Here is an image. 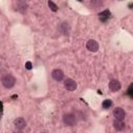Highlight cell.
Returning <instances> with one entry per match:
<instances>
[{"label":"cell","instance_id":"6da1fadb","mask_svg":"<svg viewBox=\"0 0 133 133\" xmlns=\"http://www.w3.org/2000/svg\"><path fill=\"white\" fill-rule=\"evenodd\" d=\"M1 83L5 88H11L16 84V78L11 74H4L1 76Z\"/></svg>","mask_w":133,"mask_h":133},{"label":"cell","instance_id":"7a4b0ae2","mask_svg":"<svg viewBox=\"0 0 133 133\" xmlns=\"http://www.w3.org/2000/svg\"><path fill=\"white\" fill-rule=\"evenodd\" d=\"M77 119H78L77 115L75 113H73V112H68V113H64L62 115V122L68 127L75 126L77 124Z\"/></svg>","mask_w":133,"mask_h":133},{"label":"cell","instance_id":"3957f363","mask_svg":"<svg viewBox=\"0 0 133 133\" xmlns=\"http://www.w3.org/2000/svg\"><path fill=\"white\" fill-rule=\"evenodd\" d=\"M12 7L20 12H25L28 8V5L24 1H15V2H12Z\"/></svg>","mask_w":133,"mask_h":133},{"label":"cell","instance_id":"277c9868","mask_svg":"<svg viewBox=\"0 0 133 133\" xmlns=\"http://www.w3.org/2000/svg\"><path fill=\"white\" fill-rule=\"evenodd\" d=\"M51 76H52V78H53L55 81H57V82H60V81H62V80L64 79V73H63L62 70H60V69H55V70H53L52 73H51Z\"/></svg>","mask_w":133,"mask_h":133},{"label":"cell","instance_id":"5b68a950","mask_svg":"<svg viewBox=\"0 0 133 133\" xmlns=\"http://www.w3.org/2000/svg\"><path fill=\"white\" fill-rule=\"evenodd\" d=\"M63 86H64V88H65L66 90L73 91V90H75V89L77 88V83H76L75 80H73V79H71V78H68V79L64 80Z\"/></svg>","mask_w":133,"mask_h":133},{"label":"cell","instance_id":"8992f818","mask_svg":"<svg viewBox=\"0 0 133 133\" xmlns=\"http://www.w3.org/2000/svg\"><path fill=\"white\" fill-rule=\"evenodd\" d=\"M113 116H114V119H118V121H123L125 117H126V111L121 108V107H116L113 109Z\"/></svg>","mask_w":133,"mask_h":133},{"label":"cell","instance_id":"52a82bcc","mask_svg":"<svg viewBox=\"0 0 133 133\" xmlns=\"http://www.w3.org/2000/svg\"><path fill=\"white\" fill-rule=\"evenodd\" d=\"M86 48H87V50H89L90 52H97V51L99 50V44H98V42L95 41V39H89V41H87V43H86Z\"/></svg>","mask_w":133,"mask_h":133},{"label":"cell","instance_id":"ba28073f","mask_svg":"<svg viewBox=\"0 0 133 133\" xmlns=\"http://www.w3.org/2000/svg\"><path fill=\"white\" fill-rule=\"evenodd\" d=\"M14 126L17 130H23L26 127V121L23 117H17L14 121Z\"/></svg>","mask_w":133,"mask_h":133},{"label":"cell","instance_id":"9c48e42d","mask_svg":"<svg viewBox=\"0 0 133 133\" xmlns=\"http://www.w3.org/2000/svg\"><path fill=\"white\" fill-rule=\"evenodd\" d=\"M121 87H122V85H121V82L118 80H116V79L110 80V82H109V89L111 91H114V92L118 91L121 89Z\"/></svg>","mask_w":133,"mask_h":133},{"label":"cell","instance_id":"30bf717a","mask_svg":"<svg viewBox=\"0 0 133 133\" xmlns=\"http://www.w3.org/2000/svg\"><path fill=\"white\" fill-rule=\"evenodd\" d=\"M70 30H71V28H70V25H69L68 22H62V23L59 25V31H60L61 34H63V35H69Z\"/></svg>","mask_w":133,"mask_h":133},{"label":"cell","instance_id":"8fae6325","mask_svg":"<svg viewBox=\"0 0 133 133\" xmlns=\"http://www.w3.org/2000/svg\"><path fill=\"white\" fill-rule=\"evenodd\" d=\"M113 128L116 131H122L125 128V123L123 121H118V119H114L113 121Z\"/></svg>","mask_w":133,"mask_h":133},{"label":"cell","instance_id":"7c38bea8","mask_svg":"<svg viewBox=\"0 0 133 133\" xmlns=\"http://www.w3.org/2000/svg\"><path fill=\"white\" fill-rule=\"evenodd\" d=\"M109 16H110V11L108 9H105V10H103V11H101L99 14V19L104 22V21H106L109 18Z\"/></svg>","mask_w":133,"mask_h":133},{"label":"cell","instance_id":"4fadbf2b","mask_svg":"<svg viewBox=\"0 0 133 133\" xmlns=\"http://www.w3.org/2000/svg\"><path fill=\"white\" fill-rule=\"evenodd\" d=\"M103 6V2L100 1V0H94L90 2V7L92 9H97V8H100Z\"/></svg>","mask_w":133,"mask_h":133},{"label":"cell","instance_id":"5bb4252c","mask_svg":"<svg viewBox=\"0 0 133 133\" xmlns=\"http://www.w3.org/2000/svg\"><path fill=\"white\" fill-rule=\"evenodd\" d=\"M111 105H112V101L109 100V99H106V100H104L103 103H102V108H103V109H108V108L111 107Z\"/></svg>","mask_w":133,"mask_h":133},{"label":"cell","instance_id":"9a60e30c","mask_svg":"<svg viewBox=\"0 0 133 133\" xmlns=\"http://www.w3.org/2000/svg\"><path fill=\"white\" fill-rule=\"evenodd\" d=\"M48 6L50 7V9L52 11H57V9H58V6L53 1H48Z\"/></svg>","mask_w":133,"mask_h":133},{"label":"cell","instance_id":"2e32d148","mask_svg":"<svg viewBox=\"0 0 133 133\" xmlns=\"http://www.w3.org/2000/svg\"><path fill=\"white\" fill-rule=\"evenodd\" d=\"M26 68H27L28 70H30V69H31V62H30V61L26 62Z\"/></svg>","mask_w":133,"mask_h":133},{"label":"cell","instance_id":"e0dca14e","mask_svg":"<svg viewBox=\"0 0 133 133\" xmlns=\"http://www.w3.org/2000/svg\"><path fill=\"white\" fill-rule=\"evenodd\" d=\"M42 133H46V132H42Z\"/></svg>","mask_w":133,"mask_h":133}]
</instances>
